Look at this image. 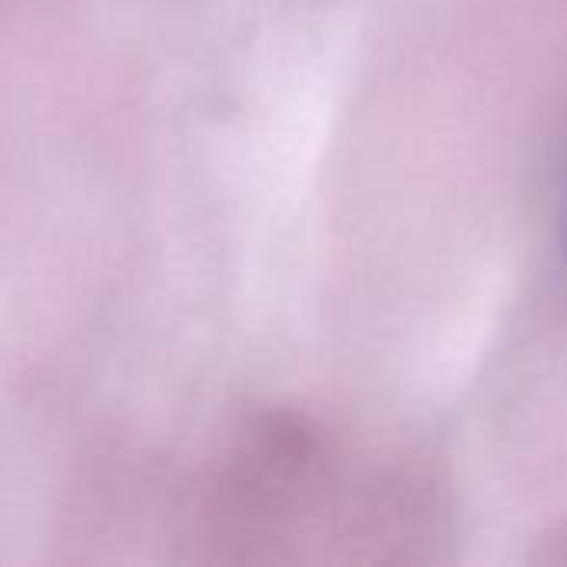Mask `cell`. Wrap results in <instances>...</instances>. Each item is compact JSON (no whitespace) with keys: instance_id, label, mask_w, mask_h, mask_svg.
<instances>
[{"instance_id":"1","label":"cell","mask_w":567,"mask_h":567,"mask_svg":"<svg viewBox=\"0 0 567 567\" xmlns=\"http://www.w3.org/2000/svg\"><path fill=\"white\" fill-rule=\"evenodd\" d=\"M565 243H567V233H565Z\"/></svg>"}]
</instances>
